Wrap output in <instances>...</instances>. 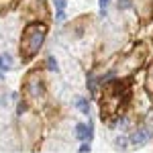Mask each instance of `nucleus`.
<instances>
[{
    "label": "nucleus",
    "instance_id": "obj_1",
    "mask_svg": "<svg viewBox=\"0 0 153 153\" xmlns=\"http://www.w3.org/2000/svg\"><path fill=\"white\" fill-rule=\"evenodd\" d=\"M49 37V21H27L19 41V57L23 63H31L39 57Z\"/></svg>",
    "mask_w": 153,
    "mask_h": 153
},
{
    "label": "nucleus",
    "instance_id": "obj_2",
    "mask_svg": "<svg viewBox=\"0 0 153 153\" xmlns=\"http://www.w3.org/2000/svg\"><path fill=\"white\" fill-rule=\"evenodd\" d=\"M23 98L33 106V108H43L47 104L49 88L45 80V70L43 68H31L23 78Z\"/></svg>",
    "mask_w": 153,
    "mask_h": 153
},
{
    "label": "nucleus",
    "instance_id": "obj_3",
    "mask_svg": "<svg viewBox=\"0 0 153 153\" xmlns=\"http://www.w3.org/2000/svg\"><path fill=\"white\" fill-rule=\"evenodd\" d=\"M129 141H131V147H137V149L145 147L149 141H153V123L147 120L145 117L137 118V123L129 131Z\"/></svg>",
    "mask_w": 153,
    "mask_h": 153
},
{
    "label": "nucleus",
    "instance_id": "obj_4",
    "mask_svg": "<svg viewBox=\"0 0 153 153\" xmlns=\"http://www.w3.org/2000/svg\"><path fill=\"white\" fill-rule=\"evenodd\" d=\"M19 10L29 21H49V6L45 0H19Z\"/></svg>",
    "mask_w": 153,
    "mask_h": 153
},
{
    "label": "nucleus",
    "instance_id": "obj_5",
    "mask_svg": "<svg viewBox=\"0 0 153 153\" xmlns=\"http://www.w3.org/2000/svg\"><path fill=\"white\" fill-rule=\"evenodd\" d=\"M86 90L90 98H98L102 94V84H100V74L96 70H90L86 74Z\"/></svg>",
    "mask_w": 153,
    "mask_h": 153
},
{
    "label": "nucleus",
    "instance_id": "obj_6",
    "mask_svg": "<svg viewBox=\"0 0 153 153\" xmlns=\"http://www.w3.org/2000/svg\"><path fill=\"white\" fill-rule=\"evenodd\" d=\"M74 137L78 141H92V137H94V120L88 117V123H76Z\"/></svg>",
    "mask_w": 153,
    "mask_h": 153
},
{
    "label": "nucleus",
    "instance_id": "obj_7",
    "mask_svg": "<svg viewBox=\"0 0 153 153\" xmlns=\"http://www.w3.org/2000/svg\"><path fill=\"white\" fill-rule=\"evenodd\" d=\"M74 108L80 110L84 117H90V114H92V104H90V98H88V96L78 94L74 98Z\"/></svg>",
    "mask_w": 153,
    "mask_h": 153
},
{
    "label": "nucleus",
    "instance_id": "obj_8",
    "mask_svg": "<svg viewBox=\"0 0 153 153\" xmlns=\"http://www.w3.org/2000/svg\"><path fill=\"white\" fill-rule=\"evenodd\" d=\"M43 70L51 71V74H59V61H57V57L51 55V53H47L45 59H43Z\"/></svg>",
    "mask_w": 153,
    "mask_h": 153
},
{
    "label": "nucleus",
    "instance_id": "obj_9",
    "mask_svg": "<svg viewBox=\"0 0 153 153\" xmlns=\"http://www.w3.org/2000/svg\"><path fill=\"white\" fill-rule=\"evenodd\" d=\"M145 92H149V96L153 98V59L145 68Z\"/></svg>",
    "mask_w": 153,
    "mask_h": 153
},
{
    "label": "nucleus",
    "instance_id": "obj_10",
    "mask_svg": "<svg viewBox=\"0 0 153 153\" xmlns=\"http://www.w3.org/2000/svg\"><path fill=\"white\" fill-rule=\"evenodd\" d=\"M112 145H114V149H129L131 147V141H129V133H118L117 137H114V141H112Z\"/></svg>",
    "mask_w": 153,
    "mask_h": 153
},
{
    "label": "nucleus",
    "instance_id": "obj_11",
    "mask_svg": "<svg viewBox=\"0 0 153 153\" xmlns=\"http://www.w3.org/2000/svg\"><path fill=\"white\" fill-rule=\"evenodd\" d=\"M118 12H129L135 8V0H112Z\"/></svg>",
    "mask_w": 153,
    "mask_h": 153
},
{
    "label": "nucleus",
    "instance_id": "obj_12",
    "mask_svg": "<svg viewBox=\"0 0 153 153\" xmlns=\"http://www.w3.org/2000/svg\"><path fill=\"white\" fill-rule=\"evenodd\" d=\"M110 4H112V0H98V16H100V19H106V16H108Z\"/></svg>",
    "mask_w": 153,
    "mask_h": 153
},
{
    "label": "nucleus",
    "instance_id": "obj_13",
    "mask_svg": "<svg viewBox=\"0 0 153 153\" xmlns=\"http://www.w3.org/2000/svg\"><path fill=\"white\" fill-rule=\"evenodd\" d=\"M51 19H53V23H55V25H63V23H68V12H65V10H55Z\"/></svg>",
    "mask_w": 153,
    "mask_h": 153
},
{
    "label": "nucleus",
    "instance_id": "obj_14",
    "mask_svg": "<svg viewBox=\"0 0 153 153\" xmlns=\"http://www.w3.org/2000/svg\"><path fill=\"white\" fill-rule=\"evenodd\" d=\"M2 59H4L6 70H12V68H14V57H12L10 51H2Z\"/></svg>",
    "mask_w": 153,
    "mask_h": 153
},
{
    "label": "nucleus",
    "instance_id": "obj_15",
    "mask_svg": "<svg viewBox=\"0 0 153 153\" xmlns=\"http://www.w3.org/2000/svg\"><path fill=\"white\" fill-rule=\"evenodd\" d=\"M16 2H19V0H0V14L6 12V10H10Z\"/></svg>",
    "mask_w": 153,
    "mask_h": 153
},
{
    "label": "nucleus",
    "instance_id": "obj_16",
    "mask_svg": "<svg viewBox=\"0 0 153 153\" xmlns=\"http://www.w3.org/2000/svg\"><path fill=\"white\" fill-rule=\"evenodd\" d=\"M51 4H53L55 10H65L68 8V0H51Z\"/></svg>",
    "mask_w": 153,
    "mask_h": 153
},
{
    "label": "nucleus",
    "instance_id": "obj_17",
    "mask_svg": "<svg viewBox=\"0 0 153 153\" xmlns=\"http://www.w3.org/2000/svg\"><path fill=\"white\" fill-rule=\"evenodd\" d=\"M90 149H92V147H90V141H82V145L78 147V151H80V153H88Z\"/></svg>",
    "mask_w": 153,
    "mask_h": 153
},
{
    "label": "nucleus",
    "instance_id": "obj_18",
    "mask_svg": "<svg viewBox=\"0 0 153 153\" xmlns=\"http://www.w3.org/2000/svg\"><path fill=\"white\" fill-rule=\"evenodd\" d=\"M0 70H2V71H8V70H6V65H4V59H2V53H0Z\"/></svg>",
    "mask_w": 153,
    "mask_h": 153
}]
</instances>
